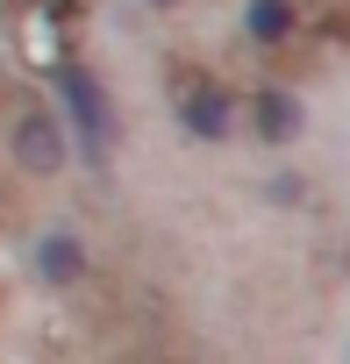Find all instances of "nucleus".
<instances>
[{
    "label": "nucleus",
    "mask_w": 350,
    "mask_h": 364,
    "mask_svg": "<svg viewBox=\"0 0 350 364\" xmlns=\"http://www.w3.org/2000/svg\"><path fill=\"white\" fill-rule=\"evenodd\" d=\"M171 114L186 122L193 143H229L236 122H243L236 93H229L222 79H201V72H179V86H171Z\"/></svg>",
    "instance_id": "2"
},
{
    "label": "nucleus",
    "mask_w": 350,
    "mask_h": 364,
    "mask_svg": "<svg viewBox=\"0 0 350 364\" xmlns=\"http://www.w3.org/2000/svg\"><path fill=\"white\" fill-rule=\"evenodd\" d=\"M143 8H171V0H143Z\"/></svg>",
    "instance_id": "7"
},
{
    "label": "nucleus",
    "mask_w": 350,
    "mask_h": 364,
    "mask_svg": "<svg viewBox=\"0 0 350 364\" xmlns=\"http://www.w3.org/2000/svg\"><path fill=\"white\" fill-rule=\"evenodd\" d=\"M8 150H15V164H22V171L58 178V171H65V157H72V136H65L58 107H29V114L8 129Z\"/></svg>",
    "instance_id": "3"
},
{
    "label": "nucleus",
    "mask_w": 350,
    "mask_h": 364,
    "mask_svg": "<svg viewBox=\"0 0 350 364\" xmlns=\"http://www.w3.org/2000/svg\"><path fill=\"white\" fill-rule=\"evenodd\" d=\"M250 129H258V143H293L300 136V100L286 86H258L250 93Z\"/></svg>",
    "instance_id": "5"
},
{
    "label": "nucleus",
    "mask_w": 350,
    "mask_h": 364,
    "mask_svg": "<svg viewBox=\"0 0 350 364\" xmlns=\"http://www.w3.org/2000/svg\"><path fill=\"white\" fill-rule=\"evenodd\" d=\"M293 29H300V8H293V0H250V8H243V36H250L258 50H279Z\"/></svg>",
    "instance_id": "6"
},
{
    "label": "nucleus",
    "mask_w": 350,
    "mask_h": 364,
    "mask_svg": "<svg viewBox=\"0 0 350 364\" xmlns=\"http://www.w3.org/2000/svg\"><path fill=\"white\" fill-rule=\"evenodd\" d=\"M51 86H58V122H65V136L79 143V157H86L93 171H107V136H115V100H107V86H100L79 58H58Z\"/></svg>",
    "instance_id": "1"
},
{
    "label": "nucleus",
    "mask_w": 350,
    "mask_h": 364,
    "mask_svg": "<svg viewBox=\"0 0 350 364\" xmlns=\"http://www.w3.org/2000/svg\"><path fill=\"white\" fill-rule=\"evenodd\" d=\"M36 279L58 286V293L86 286V243H79V229H43L36 236Z\"/></svg>",
    "instance_id": "4"
}]
</instances>
